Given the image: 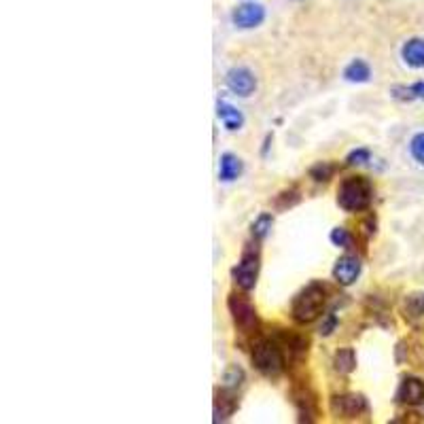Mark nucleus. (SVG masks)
<instances>
[{"instance_id": "obj_1", "label": "nucleus", "mask_w": 424, "mask_h": 424, "mask_svg": "<svg viewBox=\"0 0 424 424\" xmlns=\"http://www.w3.org/2000/svg\"><path fill=\"white\" fill-rule=\"evenodd\" d=\"M327 301V287L323 282H310V285L293 299L291 316L299 325L314 323L321 314Z\"/></svg>"}, {"instance_id": "obj_2", "label": "nucleus", "mask_w": 424, "mask_h": 424, "mask_svg": "<svg viewBox=\"0 0 424 424\" xmlns=\"http://www.w3.org/2000/svg\"><path fill=\"white\" fill-rule=\"evenodd\" d=\"M374 197L372 183L365 176H348L337 187V206L346 212H363Z\"/></svg>"}, {"instance_id": "obj_6", "label": "nucleus", "mask_w": 424, "mask_h": 424, "mask_svg": "<svg viewBox=\"0 0 424 424\" xmlns=\"http://www.w3.org/2000/svg\"><path fill=\"white\" fill-rule=\"evenodd\" d=\"M329 410L337 418L354 420V418L370 412V403H367V399L363 397V394L348 392V394H335V397H331Z\"/></svg>"}, {"instance_id": "obj_13", "label": "nucleus", "mask_w": 424, "mask_h": 424, "mask_svg": "<svg viewBox=\"0 0 424 424\" xmlns=\"http://www.w3.org/2000/svg\"><path fill=\"white\" fill-rule=\"evenodd\" d=\"M238 410V399L234 390L230 388H223V390H216L214 394V422H225L228 418L234 416V412Z\"/></svg>"}, {"instance_id": "obj_11", "label": "nucleus", "mask_w": 424, "mask_h": 424, "mask_svg": "<svg viewBox=\"0 0 424 424\" xmlns=\"http://www.w3.org/2000/svg\"><path fill=\"white\" fill-rule=\"evenodd\" d=\"M291 397H293V403L297 407L301 422H312L316 418V399H314V394L310 392V388H305V386L293 388Z\"/></svg>"}, {"instance_id": "obj_21", "label": "nucleus", "mask_w": 424, "mask_h": 424, "mask_svg": "<svg viewBox=\"0 0 424 424\" xmlns=\"http://www.w3.org/2000/svg\"><path fill=\"white\" fill-rule=\"evenodd\" d=\"M272 225H274V216H272L270 212H261L257 219L252 221V225H250V236H252V240H257V242L265 240L267 234L272 232Z\"/></svg>"}, {"instance_id": "obj_19", "label": "nucleus", "mask_w": 424, "mask_h": 424, "mask_svg": "<svg viewBox=\"0 0 424 424\" xmlns=\"http://www.w3.org/2000/svg\"><path fill=\"white\" fill-rule=\"evenodd\" d=\"M403 314L410 323H418L424 319V293H412L405 297Z\"/></svg>"}, {"instance_id": "obj_16", "label": "nucleus", "mask_w": 424, "mask_h": 424, "mask_svg": "<svg viewBox=\"0 0 424 424\" xmlns=\"http://www.w3.org/2000/svg\"><path fill=\"white\" fill-rule=\"evenodd\" d=\"M401 58L410 68H424V39H410L401 47Z\"/></svg>"}, {"instance_id": "obj_5", "label": "nucleus", "mask_w": 424, "mask_h": 424, "mask_svg": "<svg viewBox=\"0 0 424 424\" xmlns=\"http://www.w3.org/2000/svg\"><path fill=\"white\" fill-rule=\"evenodd\" d=\"M228 310L232 314V321L236 325V329H240L242 333H254L259 327V316L254 305L242 297V295H230L228 299Z\"/></svg>"}, {"instance_id": "obj_14", "label": "nucleus", "mask_w": 424, "mask_h": 424, "mask_svg": "<svg viewBox=\"0 0 424 424\" xmlns=\"http://www.w3.org/2000/svg\"><path fill=\"white\" fill-rule=\"evenodd\" d=\"M242 172H244V163L238 155L223 153L219 157V181L221 183H234L236 179H240Z\"/></svg>"}, {"instance_id": "obj_24", "label": "nucleus", "mask_w": 424, "mask_h": 424, "mask_svg": "<svg viewBox=\"0 0 424 424\" xmlns=\"http://www.w3.org/2000/svg\"><path fill=\"white\" fill-rule=\"evenodd\" d=\"M410 153L420 165H424V132L414 134V138L410 140Z\"/></svg>"}, {"instance_id": "obj_15", "label": "nucleus", "mask_w": 424, "mask_h": 424, "mask_svg": "<svg viewBox=\"0 0 424 424\" xmlns=\"http://www.w3.org/2000/svg\"><path fill=\"white\" fill-rule=\"evenodd\" d=\"M216 117L221 119L225 130H230V132L242 130V125H244V115H242V112L236 106L223 102V100L216 102Z\"/></svg>"}, {"instance_id": "obj_17", "label": "nucleus", "mask_w": 424, "mask_h": 424, "mask_svg": "<svg viewBox=\"0 0 424 424\" xmlns=\"http://www.w3.org/2000/svg\"><path fill=\"white\" fill-rule=\"evenodd\" d=\"M333 370L339 376H348L356 370V354L352 348H339L333 354Z\"/></svg>"}, {"instance_id": "obj_12", "label": "nucleus", "mask_w": 424, "mask_h": 424, "mask_svg": "<svg viewBox=\"0 0 424 424\" xmlns=\"http://www.w3.org/2000/svg\"><path fill=\"white\" fill-rule=\"evenodd\" d=\"M276 342L280 344V348L285 350V356L287 361H297L301 359L305 352H307V339H303L301 335L297 333H289V331H282Z\"/></svg>"}, {"instance_id": "obj_7", "label": "nucleus", "mask_w": 424, "mask_h": 424, "mask_svg": "<svg viewBox=\"0 0 424 424\" xmlns=\"http://www.w3.org/2000/svg\"><path fill=\"white\" fill-rule=\"evenodd\" d=\"M225 85H228V90L232 94L240 98H248L257 90V79H254V74L246 66H234L225 74Z\"/></svg>"}, {"instance_id": "obj_20", "label": "nucleus", "mask_w": 424, "mask_h": 424, "mask_svg": "<svg viewBox=\"0 0 424 424\" xmlns=\"http://www.w3.org/2000/svg\"><path fill=\"white\" fill-rule=\"evenodd\" d=\"M344 79L348 83H367L372 79V68L365 60H352L346 68H344Z\"/></svg>"}, {"instance_id": "obj_10", "label": "nucleus", "mask_w": 424, "mask_h": 424, "mask_svg": "<svg viewBox=\"0 0 424 424\" xmlns=\"http://www.w3.org/2000/svg\"><path fill=\"white\" fill-rule=\"evenodd\" d=\"M263 19H265V9L259 3H244V5L236 7L232 13L234 26L242 28V30H250V28L261 26Z\"/></svg>"}, {"instance_id": "obj_3", "label": "nucleus", "mask_w": 424, "mask_h": 424, "mask_svg": "<svg viewBox=\"0 0 424 424\" xmlns=\"http://www.w3.org/2000/svg\"><path fill=\"white\" fill-rule=\"evenodd\" d=\"M250 359H252L254 370L267 378L280 376L282 372H285V365H287L285 350L280 348L276 339H267V337H261L252 344Z\"/></svg>"}, {"instance_id": "obj_26", "label": "nucleus", "mask_w": 424, "mask_h": 424, "mask_svg": "<svg viewBox=\"0 0 424 424\" xmlns=\"http://www.w3.org/2000/svg\"><path fill=\"white\" fill-rule=\"evenodd\" d=\"M372 159V151L365 149V147H359V149H352L346 157V163L348 165H363Z\"/></svg>"}, {"instance_id": "obj_28", "label": "nucleus", "mask_w": 424, "mask_h": 424, "mask_svg": "<svg viewBox=\"0 0 424 424\" xmlns=\"http://www.w3.org/2000/svg\"><path fill=\"white\" fill-rule=\"evenodd\" d=\"M335 329H337V316H335L333 312H329V314L323 319V323H321V327H319V333H321L323 337H329Z\"/></svg>"}, {"instance_id": "obj_27", "label": "nucleus", "mask_w": 424, "mask_h": 424, "mask_svg": "<svg viewBox=\"0 0 424 424\" xmlns=\"http://www.w3.org/2000/svg\"><path fill=\"white\" fill-rule=\"evenodd\" d=\"M297 202H299V191H297V189L282 191V193L276 197V206H278V208H289V206H295Z\"/></svg>"}, {"instance_id": "obj_9", "label": "nucleus", "mask_w": 424, "mask_h": 424, "mask_svg": "<svg viewBox=\"0 0 424 424\" xmlns=\"http://www.w3.org/2000/svg\"><path fill=\"white\" fill-rule=\"evenodd\" d=\"M394 401L407 405V407H418L424 403V380L416 376H407L401 380L397 392H394Z\"/></svg>"}, {"instance_id": "obj_23", "label": "nucleus", "mask_w": 424, "mask_h": 424, "mask_svg": "<svg viewBox=\"0 0 424 424\" xmlns=\"http://www.w3.org/2000/svg\"><path fill=\"white\" fill-rule=\"evenodd\" d=\"M335 174V165L331 161H319L310 168V179L314 183H327Z\"/></svg>"}, {"instance_id": "obj_29", "label": "nucleus", "mask_w": 424, "mask_h": 424, "mask_svg": "<svg viewBox=\"0 0 424 424\" xmlns=\"http://www.w3.org/2000/svg\"><path fill=\"white\" fill-rule=\"evenodd\" d=\"M274 140V136L272 134H267L265 136V140H263V149H261V155H267V149H270V143Z\"/></svg>"}, {"instance_id": "obj_22", "label": "nucleus", "mask_w": 424, "mask_h": 424, "mask_svg": "<svg viewBox=\"0 0 424 424\" xmlns=\"http://www.w3.org/2000/svg\"><path fill=\"white\" fill-rule=\"evenodd\" d=\"M246 382V374L240 365H230L228 370L223 374V388H230V390H238L242 384Z\"/></svg>"}, {"instance_id": "obj_8", "label": "nucleus", "mask_w": 424, "mask_h": 424, "mask_svg": "<svg viewBox=\"0 0 424 424\" xmlns=\"http://www.w3.org/2000/svg\"><path fill=\"white\" fill-rule=\"evenodd\" d=\"M361 270H363V263L356 254H342L335 265H333V280L337 282L339 287H350L356 282V278L361 276Z\"/></svg>"}, {"instance_id": "obj_25", "label": "nucleus", "mask_w": 424, "mask_h": 424, "mask_svg": "<svg viewBox=\"0 0 424 424\" xmlns=\"http://www.w3.org/2000/svg\"><path fill=\"white\" fill-rule=\"evenodd\" d=\"M331 242L335 244V246H339V248H350V244H352V234L346 230V228H335L333 232H331Z\"/></svg>"}, {"instance_id": "obj_18", "label": "nucleus", "mask_w": 424, "mask_h": 424, "mask_svg": "<svg viewBox=\"0 0 424 424\" xmlns=\"http://www.w3.org/2000/svg\"><path fill=\"white\" fill-rule=\"evenodd\" d=\"M392 98L399 102H414V100H424V81H418L414 85H394L390 90Z\"/></svg>"}, {"instance_id": "obj_4", "label": "nucleus", "mask_w": 424, "mask_h": 424, "mask_svg": "<svg viewBox=\"0 0 424 424\" xmlns=\"http://www.w3.org/2000/svg\"><path fill=\"white\" fill-rule=\"evenodd\" d=\"M259 267H261V250H259V242L254 240V242H248L244 246L238 265H234V270H232V278L238 285V289L252 291L254 285H257Z\"/></svg>"}]
</instances>
